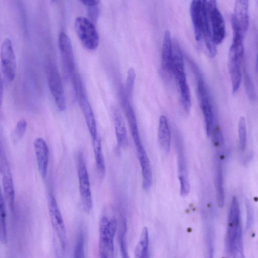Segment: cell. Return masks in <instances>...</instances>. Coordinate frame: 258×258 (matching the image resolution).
<instances>
[{"label":"cell","mask_w":258,"mask_h":258,"mask_svg":"<svg viewBox=\"0 0 258 258\" xmlns=\"http://www.w3.org/2000/svg\"><path fill=\"white\" fill-rule=\"evenodd\" d=\"M195 39L204 42L211 57L217 53L216 46L213 41L210 19L204 0H192L190 8Z\"/></svg>","instance_id":"obj_1"},{"label":"cell","mask_w":258,"mask_h":258,"mask_svg":"<svg viewBox=\"0 0 258 258\" xmlns=\"http://www.w3.org/2000/svg\"><path fill=\"white\" fill-rule=\"evenodd\" d=\"M239 205L236 197H233L229 209L225 248L227 254L232 257H243Z\"/></svg>","instance_id":"obj_2"},{"label":"cell","mask_w":258,"mask_h":258,"mask_svg":"<svg viewBox=\"0 0 258 258\" xmlns=\"http://www.w3.org/2000/svg\"><path fill=\"white\" fill-rule=\"evenodd\" d=\"M117 227L115 217L108 212H104L99 221V251L101 257H114V238Z\"/></svg>","instance_id":"obj_3"},{"label":"cell","mask_w":258,"mask_h":258,"mask_svg":"<svg viewBox=\"0 0 258 258\" xmlns=\"http://www.w3.org/2000/svg\"><path fill=\"white\" fill-rule=\"evenodd\" d=\"M72 80L77 99L85 117L90 134L93 139L98 135L96 120L87 98L82 80L77 73L75 74Z\"/></svg>","instance_id":"obj_4"},{"label":"cell","mask_w":258,"mask_h":258,"mask_svg":"<svg viewBox=\"0 0 258 258\" xmlns=\"http://www.w3.org/2000/svg\"><path fill=\"white\" fill-rule=\"evenodd\" d=\"M48 85L58 109L60 111L66 108V97L60 76L56 66L51 62L46 64Z\"/></svg>","instance_id":"obj_5"},{"label":"cell","mask_w":258,"mask_h":258,"mask_svg":"<svg viewBox=\"0 0 258 258\" xmlns=\"http://www.w3.org/2000/svg\"><path fill=\"white\" fill-rule=\"evenodd\" d=\"M196 77L198 95L205 120L206 134L208 136H210L214 126V116L211 99L201 74Z\"/></svg>","instance_id":"obj_6"},{"label":"cell","mask_w":258,"mask_h":258,"mask_svg":"<svg viewBox=\"0 0 258 258\" xmlns=\"http://www.w3.org/2000/svg\"><path fill=\"white\" fill-rule=\"evenodd\" d=\"M76 33L83 45L87 49L93 50L99 45L97 31L92 21L84 17H78L75 21Z\"/></svg>","instance_id":"obj_7"},{"label":"cell","mask_w":258,"mask_h":258,"mask_svg":"<svg viewBox=\"0 0 258 258\" xmlns=\"http://www.w3.org/2000/svg\"><path fill=\"white\" fill-rule=\"evenodd\" d=\"M77 170L82 206L86 213H89L93 207L90 183L85 160L81 153L78 156Z\"/></svg>","instance_id":"obj_8"},{"label":"cell","mask_w":258,"mask_h":258,"mask_svg":"<svg viewBox=\"0 0 258 258\" xmlns=\"http://www.w3.org/2000/svg\"><path fill=\"white\" fill-rule=\"evenodd\" d=\"M1 60L3 75L8 81L12 82L15 78L17 64L12 42L9 38L5 39L2 44Z\"/></svg>","instance_id":"obj_9"},{"label":"cell","mask_w":258,"mask_h":258,"mask_svg":"<svg viewBox=\"0 0 258 258\" xmlns=\"http://www.w3.org/2000/svg\"><path fill=\"white\" fill-rule=\"evenodd\" d=\"M58 43L64 72L67 77L72 79L76 73L71 40L69 36L62 32L59 35Z\"/></svg>","instance_id":"obj_10"},{"label":"cell","mask_w":258,"mask_h":258,"mask_svg":"<svg viewBox=\"0 0 258 258\" xmlns=\"http://www.w3.org/2000/svg\"><path fill=\"white\" fill-rule=\"evenodd\" d=\"M48 205L52 226L58 237L62 249L64 250L66 246V228L57 202L52 195L49 196Z\"/></svg>","instance_id":"obj_11"},{"label":"cell","mask_w":258,"mask_h":258,"mask_svg":"<svg viewBox=\"0 0 258 258\" xmlns=\"http://www.w3.org/2000/svg\"><path fill=\"white\" fill-rule=\"evenodd\" d=\"M173 74L178 88L180 100L184 110L189 111L191 106L189 89L184 72V63L177 62L173 65Z\"/></svg>","instance_id":"obj_12"},{"label":"cell","mask_w":258,"mask_h":258,"mask_svg":"<svg viewBox=\"0 0 258 258\" xmlns=\"http://www.w3.org/2000/svg\"><path fill=\"white\" fill-rule=\"evenodd\" d=\"M120 100L126 116L127 118L131 132L136 147L142 144L139 133V130L135 113L131 104V99L124 94L122 89L120 93Z\"/></svg>","instance_id":"obj_13"},{"label":"cell","mask_w":258,"mask_h":258,"mask_svg":"<svg viewBox=\"0 0 258 258\" xmlns=\"http://www.w3.org/2000/svg\"><path fill=\"white\" fill-rule=\"evenodd\" d=\"M33 146L39 172L41 177L45 178L47 175L48 166V146L44 139L42 138H37L34 141Z\"/></svg>","instance_id":"obj_14"},{"label":"cell","mask_w":258,"mask_h":258,"mask_svg":"<svg viewBox=\"0 0 258 258\" xmlns=\"http://www.w3.org/2000/svg\"><path fill=\"white\" fill-rule=\"evenodd\" d=\"M178 178L180 182V193L186 196L190 190L187 164L183 149L180 144L177 145Z\"/></svg>","instance_id":"obj_15"},{"label":"cell","mask_w":258,"mask_h":258,"mask_svg":"<svg viewBox=\"0 0 258 258\" xmlns=\"http://www.w3.org/2000/svg\"><path fill=\"white\" fill-rule=\"evenodd\" d=\"M211 35L215 45L220 44L225 36V25L222 15L217 8L209 15Z\"/></svg>","instance_id":"obj_16"},{"label":"cell","mask_w":258,"mask_h":258,"mask_svg":"<svg viewBox=\"0 0 258 258\" xmlns=\"http://www.w3.org/2000/svg\"><path fill=\"white\" fill-rule=\"evenodd\" d=\"M162 69L170 77L173 74L172 40L170 31L164 32L162 47Z\"/></svg>","instance_id":"obj_17"},{"label":"cell","mask_w":258,"mask_h":258,"mask_svg":"<svg viewBox=\"0 0 258 258\" xmlns=\"http://www.w3.org/2000/svg\"><path fill=\"white\" fill-rule=\"evenodd\" d=\"M136 148L137 156L141 167L143 187L144 189L147 190L151 186L153 180L150 160L143 144Z\"/></svg>","instance_id":"obj_18"},{"label":"cell","mask_w":258,"mask_h":258,"mask_svg":"<svg viewBox=\"0 0 258 258\" xmlns=\"http://www.w3.org/2000/svg\"><path fill=\"white\" fill-rule=\"evenodd\" d=\"M232 16L245 35L249 27L248 0H235L234 14Z\"/></svg>","instance_id":"obj_19"},{"label":"cell","mask_w":258,"mask_h":258,"mask_svg":"<svg viewBox=\"0 0 258 258\" xmlns=\"http://www.w3.org/2000/svg\"><path fill=\"white\" fill-rule=\"evenodd\" d=\"M112 118L114 126L117 146L124 148L127 145V137L125 124L122 115L115 107L112 108Z\"/></svg>","instance_id":"obj_20"},{"label":"cell","mask_w":258,"mask_h":258,"mask_svg":"<svg viewBox=\"0 0 258 258\" xmlns=\"http://www.w3.org/2000/svg\"><path fill=\"white\" fill-rule=\"evenodd\" d=\"M242 59L243 57L229 53V71L233 94L237 91L240 86L242 78L241 64Z\"/></svg>","instance_id":"obj_21"},{"label":"cell","mask_w":258,"mask_h":258,"mask_svg":"<svg viewBox=\"0 0 258 258\" xmlns=\"http://www.w3.org/2000/svg\"><path fill=\"white\" fill-rule=\"evenodd\" d=\"M158 139L160 146L166 153H169L171 145V133L167 119L164 115L159 118Z\"/></svg>","instance_id":"obj_22"},{"label":"cell","mask_w":258,"mask_h":258,"mask_svg":"<svg viewBox=\"0 0 258 258\" xmlns=\"http://www.w3.org/2000/svg\"><path fill=\"white\" fill-rule=\"evenodd\" d=\"M223 162L215 160V188L217 202L220 208H222L225 203V194L223 187Z\"/></svg>","instance_id":"obj_23"},{"label":"cell","mask_w":258,"mask_h":258,"mask_svg":"<svg viewBox=\"0 0 258 258\" xmlns=\"http://www.w3.org/2000/svg\"><path fill=\"white\" fill-rule=\"evenodd\" d=\"M4 192L6 201L11 211L15 207V189L12 175L10 170L3 173Z\"/></svg>","instance_id":"obj_24"},{"label":"cell","mask_w":258,"mask_h":258,"mask_svg":"<svg viewBox=\"0 0 258 258\" xmlns=\"http://www.w3.org/2000/svg\"><path fill=\"white\" fill-rule=\"evenodd\" d=\"M93 149L97 172L101 177L105 174L106 168L102 153L101 142L98 135L92 139Z\"/></svg>","instance_id":"obj_25"},{"label":"cell","mask_w":258,"mask_h":258,"mask_svg":"<svg viewBox=\"0 0 258 258\" xmlns=\"http://www.w3.org/2000/svg\"><path fill=\"white\" fill-rule=\"evenodd\" d=\"M149 233L148 228L143 227L141 233L139 241L134 251L136 258H147L148 257Z\"/></svg>","instance_id":"obj_26"},{"label":"cell","mask_w":258,"mask_h":258,"mask_svg":"<svg viewBox=\"0 0 258 258\" xmlns=\"http://www.w3.org/2000/svg\"><path fill=\"white\" fill-rule=\"evenodd\" d=\"M135 79V71L133 68H130L127 71L125 88H122L125 95L130 99L134 90Z\"/></svg>","instance_id":"obj_27"},{"label":"cell","mask_w":258,"mask_h":258,"mask_svg":"<svg viewBox=\"0 0 258 258\" xmlns=\"http://www.w3.org/2000/svg\"><path fill=\"white\" fill-rule=\"evenodd\" d=\"M239 142L240 150L244 151L246 144V125L245 118L241 116L238 122Z\"/></svg>","instance_id":"obj_28"},{"label":"cell","mask_w":258,"mask_h":258,"mask_svg":"<svg viewBox=\"0 0 258 258\" xmlns=\"http://www.w3.org/2000/svg\"><path fill=\"white\" fill-rule=\"evenodd\" d=\"M27 127V122L25 119H20L17 123L13 132V138L15 141L20 140L25 135Z\"/></svg>","instance_id":"obj_29"},{"label":"cell","mask_w":258,"mask_h":258,"mask_svg":"<svg viewBox=\"0 0 258 258\" xmlns=\"http://www.w3.org/2000/svg\"><path fill=\"white\" fill-rule=\"evenodd\" d=\"M211 134H213L212 141L216 151L225 149L224 138L220 130L217 128Z\"/></svg>","instance_id":"obj_30"},{"label":"cell","mask_w":258,"mask_h":258,"mask_svg":"<svg viewBox=\"0 0 258 258\" xmlns=\"http://www.w3.org/2000/svg\"><path fill=\"white\" fill-rule=\"evenodd\" d=\"M121 229L119 236L120 252L122 257L126 258L129 256L127 252L125 242V234L127 230V225L125 220H123Z\"/></svg>","instance_id":"obj_31"},{"label":"cell","mask_w":258,"mask_h":258,"mask_svg":"<svg viewBox=\"0 0 258 258\" xmlns=\"http://www.w3.org/2000/svg\"><path fill=\"white\" fill-rule=\"evenodd\" d=\"M74 255L76 258L85 257L84 235L82 231H80L78 235Z\"/></svg>","instance_id":"obj_32"},{"label":"cell","mask_w":258,"mask_h":258,"mask_svg":"<svg viewBox=\"0 0 258 258\" xmlns=\"http://www.w3.org/2000/svg\"><path fill=\"white\" fill-rule=\"evenodd\" d=\"M244 83L246 93L250 99L255 98V92L252 79L249 74L246 71L244 72Z\"/></svg>","instance_id":"obj_33"},{"label":"cell","mask_w":258,"mask_h":258,"mask_svg":"<svg viewBox=\"0 0 258 258\" xmlns=\"http://www.w3.org/2000/svg\"><path fill=\"white\" fill-rule=\"evenodd\" d=\"M0 242L4 244L7 242L6 212L0 213Z\"/></svg>","instance_id":"obj_34"},{"label":"cell","mask_w":258,"mask_h":258,"mask_svg":"<svg viewBox=\"0 0 258 258\" xmlns=\"http://www.w3.org/2000/svg\"><path fill=\"white\" fill-rule=\"evenodd\" d=\"M246 209V229L249 230L253 223V211L249 201L245 202Z\"/></svg>","instance_id":"obj_35"},{"label":"cell","mask_w":258,"mask_h":258,"mask_svg":"<svg viewBox=\"0 0 258 258\" xmlns=\"http://www.w3.org/2000/svg\"><path fill=\"white\" fill-rule=\"evenodd\" d=\"M204 2L209 17L212 12L217 8L216 0H204Z\"/></svg>","instance_id":"obj_36"},{"label":"cell","mask_w":258,"mask_h":258,"mask_svg":"<svg viewBox=\"0 0 258 258\" xmlns=\"http://www.w3.org/2000/svg\"><path fill=\"white\" fill-rule=\"evenodd\" d=\"M89 16L92 20H96L98 17V10L96 6L88 7Z\"/></svg>","instance_id":"obj_37"},{"label":"cell","mask_w":258,"mask_h":258,"mask_svg":"<svg viewBox=\"0 0 258 258\" xmlns=\"http://www.w3.org/2000/svg\"><path fill=\"white\" fill-rule=\"evenodd\" d=\"M83 4L88 7L97 6L100 2V0H80Z\"/></svg>","instance_id":"obj_38"},{"label":"cell","mask_w":258,"mask_h":258,"mask_svg":"<svg viewBox=\"0 0 258 258\" xmlns=\"http://www.w3.org/2000/svg\"><path fill=\"white\" fill-rule=\"evenodd\" d=\"M3 95H4V90H3V81L1 74L0 73V110L2 107L3 100Z\"/></svg>","instance_id":"obj_39"},{"label":"cell","mask_w":258,"mask_h":258,"mask_svg":"<svg viewBox=\"0 0 258 258\" xmlns=\"http://www.w3.org/2000/svg\"><path fill=\"white\" fill-rule=\"evenodd\" d=\"M52 1H55V0H52Z\"/></svg>","instance_id":"obj_40"}]
</instances>
